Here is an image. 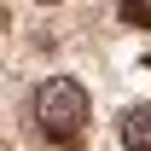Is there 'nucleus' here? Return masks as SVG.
<instances>
[{
	"mask_svg": "<svg viewBox=\"0 0 151 151\" xmlns=\"http://www.w3.org/2000/svg\"><path fill=\"white\" fill-rule=\"evenodd\" d=\"M116 18L128 23V29H151V0H122V6H116Z\"/></svg>",
	"mask_w": 151,
	"mask_h": 151,
	"instance_id": "7ed1b4c3",
	"label": "nucleus"
},
{
	"mask_svg": "<svg viewBox=\"0 0 151 151\" xmlns=\"http://www.w3.org/2000/svg\"><path fill=\"white\" fill-rule=\"evenodd\" d=\"M47 6H52V0H47Z\"/></svg>",
	"mask_w": 151,
	"mask_h": 151,
	"instance_id": "20e7f679",
	"label": "nucleus"
},
{
	"mask_svg": "<svg viewBox=\"0 0 151 151\" xmlns=\"http://www.w3.org/2000/svg\"><path fill=\"white\" fill-rule=\"evenodd\" d=\"M35 122H41V134L52 145H81V128H87V93H81V81H70V76L41 81Z\"/></svg>",
	"mask_w": 151,
	"mask_h": 151,
	"instance_id": "f257e3e1",
	"label": "nucleus"
},
{
	"mask_svg": "<svg viewBox=\"0 0 151 151\" xmlns=\"http://www.w3.org/2000/svg\"><path fill=\"white\" fill-rule=\"evenodd\" d=\"M116 134H122V145H128V151H151V105H134V111H122Z\"/></svg>",
	"mask_w": 151,
	"mask_h": 151,
	"instance_id": "f03ea898",
	"label": "nucleus"
}]
</instances>
